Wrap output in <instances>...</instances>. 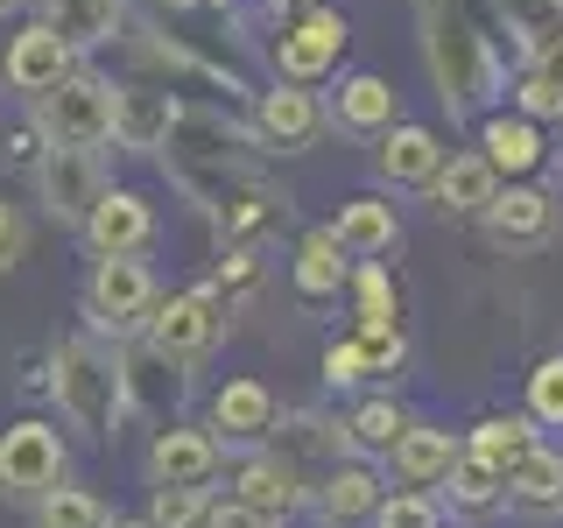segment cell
<instances>
[{"instance_id":"1","label":"cell","mask_w":563,"mask_h":528,"mask_svg":"<svg viewBox=\"0 0 563 528\" xmlns=\"http://www.w3.org/2000/svg\"><path fill=\"white\" fill-rule=\"evenodd\" d=\"M49 395H57V416L85 437H113L128 409V381L99 339H64L49 352Z\"/></svg>"},{"instance_id":"2","label":"cell","mask_w":563,"mask_h":528,"mask_svg":"<svg viewBox=\"0 0 563 528\" xmlns=\"http://www.w3.org/2000/svg\"><path fill=\"white\" fill-rule=\"evenodd\" d=\"M35 128L49 148H106L113 141V85L99 70H70L57 92L35 99Z\"/></svg>"},{"instance_id":"3","label":"cell","mask_w":563,"mask_h":528,"mask_svg":"<svg viewBox=\"0 0 563 528\" xmlns=\"http://www.w3.org/2000/svg\"><path fill=\"white\" fill-rule=\"evenodd\" d=\"M148 310H155L148 261L141 254H92V275H85V324L128 339V331L148 324Z\"/></svg>"},{"instance_id":"4","label":"cell","mask_w":563,"mask_h":528,"mask_svg":"<svg viewBox=\"0 0 563 528\" xmlns=\"http://www.w3.org/2000/svg\"><path fill=\"white\" fill-rule=\"evenodd\" d=\"M64 472H70V444H64L57 422L22 416L0 430V493L8 501H22V507L43 501L49 486H64Z\"/></svg>"},{"instance_id":"5","label":"cell","mask_w":563,"mask_h":528,"mask_svg":"<svg viewBox=\"0 0 563 528\" xmlns=\"http://www.w3.org/2000/svg\"><path fill=\"white\" fill-rule=\"evenodd\" d=\"M141 331H148V352H155V360L198 366L205 352L225 339V296L219 289H184V296H169V304H155Z\"/></svg>"},{"instance_id":"6","label":"cell","mask_w":563,"mask_h":528,"mask_svg":"<svg viewBox=\"0 0 563 528\" xmlns=\"http://www.w3.org/2000/svg\"><path fill=\"white\" fill-rule=\"evenodd\" d=\"M78 70V50L64 43L49 22H22L8 35V50H0V85H8L14 99H43V92H57V85Z\"/></svg>"},{"instance_id":"7","label":"cell","mask_w":563,"mask_h":528,"mask_svg":"<svg viewBox=\"0 0 563 528\" xmlns=\"http://www.w3.org/2000/svg\"><path fill=\"white\" fill-rule=\"evenodd\" d=\"M35 198L57 226H85V211L106 198V163L99 148H43L35 155Z\"/></svg>"},{"instance_id":"8","label":"cell","mask_w":563,"mask_h":528,"mask_svg":"<svg viewBox=\"0 0 563 528\" xmlns=\"http://www.w3.org/2000/svg\"><path fill=\"white\" fill-rule=\"evenodd\" d=\"M345 57V14L339 8H303L296 22L275 29V78L317 85L324 70H339Z\"/></svg>"},{"instance_id":"9","label":"cell","mask_w":563,"mask_h":528,"mask_svg":"<svg viewBox=\"0 0 563 528\" xmlns=\"http://www.w3.org/2000/svg\"><path fill=\"white\" fill-rule=\"evenodd\" d=\"M324 128H331L324 99H317L310 85H296V78H275L268 92H261V106H254V134L268 141V148H282V155L317 148V134H324Z\"/></svg>"},{"instance_id":"10","label":"cell","mask_w":563,"mask_h":528,"mask_svg":"<svg viewBox=\"0 0 563 528\" xmlns=\"http://www.w3.org/2000/svg\"><path fill=\"white\" fill-rule=\"evenodd\" d=\"M225 465V444L198 422H169L148 444V486H211Z\"/></svg>"},{"instance_id":"11","label":"cell","mask_w":563,"mask_h":528,"mask_svg":"<svg viewBox=\"0 0 563 528\" xmlns=\"http://www.w3.org/2000/svg\"><path fill=\"white\" fill-rule=\"evenodd\" d=\"M176 120H184V106H176L169 85H113V141L128 155L169 148Z\"/></svg>"},{"instance_id":"12","label":"cell","mask_w":563,"mask_h":528,"mask_svg":"<svg viewBox=\"0 0 563 528\" xmlns=\"http://www.w3.org/2000/svg\"><path fill=\"white\" fill-rule=\"evenodd\" d=\"M486 233H493V246H507V254H536V246L556 240V198L536 190L528 176L521 184H500V198L486 211Z\"/></svg>"},{"instance_id":"13","label":"cell","mask_w":563,"mask_h":528,"mask_svg":"<svg viewBox=\"0 0 563 528\" xmlns=\"http://www.w3.org/2000/svg\"><path fill=\"white\" fill-rule=\"evenodd\" d=\"M233 501H246L254 515H268V521L303 515V507H310L303 465H289L282 451H254V458H240V472H233Z\"/></svg>"},{"instance_id":"14","label":"cell","mask_w":563,"mask_h":528,"mask_svg":"<svg viewBox=\"0 0 563 528\" xmlns=\"http://www.w3.org/2000/svg\"><path fill=\"white\" fill-rule=\"evenodd\" d=\"M85 246L92 254H148V240H155V205L141 198V190H113L106 184V198L85 211Z\"/></svg>"},{"instance_id":"15","label":"cell","mask_w":563,"mask_h":528,"mask_svg":"<svg viewBox=\"0 0 563 528\" xmlns=\"http://www.w3.org/2000/svg\"><path fill=\"white\" fill-rule=\"evenodd\" d=\"M219 444H268L275 437V395H268V381H254V374H240V381H225L219 395H211V422H205Z\"/></svg>"},{"instance_id":"16","label":"cell","mask_w":563,"mask_h":528,"mask_svg":"<svg viewBox=\"0 0 563 528\" xmlns=\"http://www.w3.org/2000/svg\"><path fill=\"white\" fill-rule=\"evenodd\" d=\"M444 163H451V148L430 128H416V120H395V128L380 134V176L395 190H430Z\"/></svg>"},{"instance_id":"17","label":"cell","mask_w":563,"mask_h":528,"mask_svg":"<svg viewBox=\"0 0 563 528\" xmlns=\"http://www.w3.org/2000/svg\"><path fill=\"white\" fill-rule=\"evenodd\" d=\"M457 437L451 430H437V422H409V430H401V444L387 451V465H395V480L401 486H444L451 480V465H457Z\"/></svg>"},{"instance_id":"18","label":"cell","mask_w":563,"mask_h":528,"mask_svg":"<svg viewBox=\"0 0 563 528\" xmlns=\"http://www.w3.org/2000/svg\"><path fill=\"white\" fill-rule=\"evenodd\" d=\"M310 507L324 528H352V521H374L380 507V480L366 465H324V480L310 486Z\"/></svg>"},{"instance_id":"19","label":"cell","mask_w":563,"mask_h":528,"mask_svg":"<svg viewBox=\"0 0 563 528\" xmlns=\"http://www.w3.org/2000/svg\"><path fill=\"white\" fill-rule=\"evenodd\" d=\"M331 120H339L345 134H387L401 120V99H395V85H387L380 70H352V78H339Z\"/></svg>"},{"instance_id":"20","label":"cell","mask_w":563,"mask_h":528,"mask_svg":"<svg viewBox=\"0 0 563 528\" xmlns=\"http://www.w3.org/2000/svg\"><path fill=\"white\" fill-rule=\"evenodd\" d=\"M500 184H507V176L493 169L479 148H472V155H451V163L437 169V184H430V190H437V205H444L451 219H486L493 198H500Z\"/></svg>"},{"instance_id":"21","label":"cell","mask_w":563,"mask_h":528,"mask_svg":"<svg viewBox=\"0 0 563 528\" xmlns=\"http://www.w3.org/2000/svg\"><path fill=\"white\" fill-rule=\"evenodd\" d=\"M35 22H49L85 57V50H106L120 29H128V0H43Z\"/></svg>"},{"instance_id":"22","label":"cell","mask_w":563,"mask_h":528,"mask_svg":"<svg viewBox=\"0 0 563 528\" xmlns=\"http://www.w3.org/2000/svg\"><path fill=\"white\" fill-rule=\"evenodd\" d=\"M345 282H352V254L339 246L331 226H310L303 246H296V296L303 304H339Z\"/></svg>"},{"instance_id":"23","label":"cell","mask_w":563,"mask_h":528,"mask_svg":"<svg viewBox=\"0 0 563 528\" xmlns=\"http://www.w3.org/2000/svg\"><path fill=\"white\" fill-rule=\"evenodd\" d=\"M331 233H339V246L352 261H380V254L401 246V219H395L387 198H345L339 219H331Z\"/></svg>"},{"instance_id":"24","label":"cell","mask_w":563,"mask_h":528,"mask_svg":"<svg viewBox=\"0 0 563 528\" xmlns=\"http://www.w3.org/2000/svg\"><path fill=\"white\" fill-rule=\"evenodd\" d=\"M507 507L515 515H563V451L536 444L507 465Z\"/></svg>"},{"instance_id":"25","label":"cell","mask_w":563,"mask_h":528,"mask_svg":"<svg viewBox=\"0 0 563 528\" xmlns=\"http://www.w3.org/2000/svg\"><path fill=\"white\" fill-rule=\"evenodd\" d=\"M479 155L507 176V184H521V176L542 169V155H550V148H542V134H536V120H528V113H493L486 128H479Z\"/></svg>"},{"instance_id":"26","label":"cell","mask_w":563,"mask_h":528,"mask_svg":"<svg viewBox=\"0 0 563 528\" xmlns=\"http://www.w3.org/2000/svg\"><path fill=\"white\" fill-rule=\"evenodd\" d=\"M536 444H542V422L528 409L521 416H486V422H472V437H465V451H479L493 472H507L521 451H536Z\"/></svg>"},{"instance_id":"27","label":"cell","mask_w":563,"mask_h":528,"mask_svg":"<svg viewBox=\"0 0 563 528\" xmlns=\"http://www.w3.org/2000/svg\"><path fill=\"white\" fill-rule=\"evenodd\" d=\"M444 493H451L457 515H493V507H507V472H493L479 451H457Z\"/></svg>"},{"instance_id":"28","label":"cell","mask_w":563,"mask_h":528,"mask_svg":"<svg viewBox=\"0 0 563 528\" xmlns=\"http://www.w3.org/2000/svg\"><path fill=\"white\" fill-rule=\"evenodd\" d=\"M29 528H113V507L85 486H49L43 501H29Z\"/></svg>"},{"instance_id":"29","label":"cell","mask_w":563,"mask_h":528,"mask_svg":"<svg viewBox=\"0 0 563 528\" xmlns=\"http://www.w3.org/2000/svg\"><path fill=\"white\" fill-rule=\"evenodd\" d=\"M493 8H500V22H507V35H515L521 57L563 43V0H493Z\"/></svg>"},{"instance_id":"30","label":"cell","mask_w":563,"mask_h":528,"mask_svg":"<svg viewBox=\"0 0 563 528\" xmlns=\"http://www.w3.org/2000/svg\"><path fill=\"white\" fill-rule=\"evenodd\" d=\"M515 99H521L528 120H563V43H550V50H536V57H528Z\"/></svg>"},{"instance_id":"31","label":"cell","mask_w":563,"mask_h":528,"mask_svg":"<svg viewBox=\"0 0 563 528\" xmlns=\"http://www.w3.org/2000/svg\"><path fill=\"white\" fill-rule=\"evenodd\" d=\"M401 430H409V416L395 409V395H374V402H360V409L345 416V444L366 451V458H387L401 444Z\"/></svg>"},{"instance_id":"32","label":"cell","mask_w":563,"mask_h":528,"mask_svg":"<svg viewBox=\"0 0 563 528\" xmlns=\"http://www.w3.org/2000/svg\"><path fill=\"white\" fill-rule=\"evenodd\" d=\"M374 528H444V501L430 486H395V493H380Z\"/></svg>"},{"instance_id":"33","label":"cell","mask_w":563,"mask_h":528,"mask_svg":"<svg viewBox=\"0 0 563 528\" xmlns=\"http://www.w3.org/2000/svg\"><path fill=\"white\" fill-rule=\"evenodd\" d=\"M205 515H211V486H155L148 501L155 528H205Z\"/></svg>"},{"instance_id":"34","label":"cell","mask_w":563,"mask_h":528,"mask_svg":"<svg viewBox=\"0 0 563 528\" xmlns=\"http://www.w3.org/2000/svg\"><path fill=\"white\" fill-rule=\"evenodd\" d=\"M352 339H360L366 366H374V381H380V374H401V360H409V339H401L395 317H366V324L352 331Z\"/></svg>"},{"instance_id":"35","label":"cell","mask_w":563,"mask_h":528,"mask_svg":"<svg viewBox=\"0 0 563 528\" xmlns=\"http://www.w3.org/2000/svg\"><path fill=\"white\" fill-rule=\"evenodd\" d=\"M528 416H536L542 430H563V352L528 374Z\"/></svg>"},{"instance_id":"36","label":"cell","mask_w":563,"mask_h":528,"mask_svg":"<svg viewBox=\"0 0 563 528\" xmlns=\"http://www.w3.org/2000/svg\"><path fill=\"white\" fill-rule=\"evenodd\" d=\"M324 381H331V387H360V381H374V366H366L360 339H331V345H324Z\"/></svg>"},{"instance_id":"37","label":"cell","mask_w":563,"mask_h":528,"mask_svg":"<svg viewBox=\"0 0 563 528\" xmlns=\"http://www.w3.org/2000/svg\"><path fill=\"white\" fill-rule=\"evenodd\" d=\"M352 289H360V324H366V317H395V304H387V268H380V261H352Z\"/></svg>"},{"instance_id":"38","label":"cell","mask_w":563,"mask_h":528,"mask_svg":"<svg viewBox=\"0 0 563 528\" xmlns=\"http://www.w3.org/2000/svg\"><path fill=\"white\" fill-rule=\"evenodd\" d=\"M22 254H29V219H22L8 198H0V275H8Z\"/></svg>"},{"instance_id":"39","label":"cell","mask_w":563,"mask_h":528,"mask_svg":"<svg viewBox=\"0 0 563 528\" xmlns=\"http://www.w3.org/2000/svg\"><path fill=\"white\" fill-rule=\"evenodd\" d=\"M205 528H282V521H268V515H254L246 501H211V515H205Z\"/></svg>"},{"instance_id":"40","label":"cell","mask_w":563,"mask_h":528,"mask_svg":"<svg viewBox=\"0 0 563 528\" xmlns=\"http://www.w3.org/2000/svg\"><path fill=\"white\" fill-rule=\"evenodd\" d=\"M113 528H155L148 515H113Z\"/></svg>"},{"instance_id":"41","label":"cell","mask_w":563,"mask_h":528,"mask_svg":"<svg viewBox=\"0 0 563 528\" xmlns=\"http://www.w3.org/2000/svg\"><path fill=\"white\" fill-rule=\"evenodd\" d=\"M29 8V0H0V22H14V14H22Z\"/></svg>"},{"instance_id":"42","label":"cell","mask_w":563,"mask_h":528,"mask_svg":"<svg viewBox=\"0 0 563 528\" xmlns=\"http://www.w3.org/2000/svg\"><path fill=\"white\" fill-rule=\"evenodd\" d=\"M211 8H246V0H211Z\"/></svg>"},{"instance_id":"43","label":"cell","mask_w":563,"mask_h":528,"mask_svg":"<svg viewBox=\"0 0 563 528\" xmlns=\"http://www.w3.org/2000/svg\"><path fill=\"white\" fill-rule=\"evenodd\" d=\"M169 8H190V0H169Z\"/></svg>"}]
</instances>
